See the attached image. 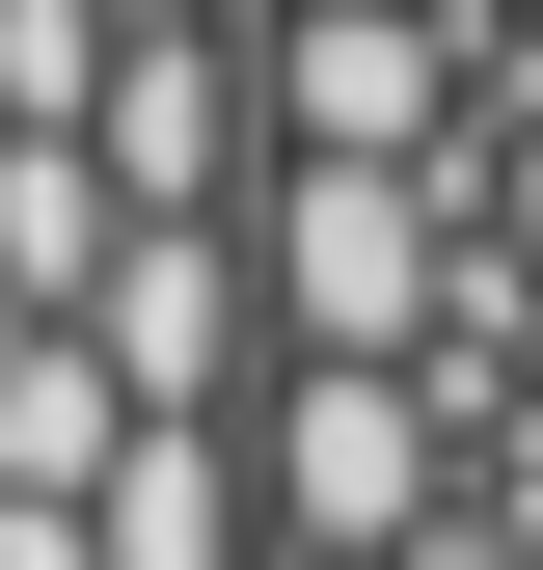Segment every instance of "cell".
I'll list each match as a JSON object with an SVG mask.
<instances>
[{"label": "cell", "mask_w": 543, "mask_h": 570, "mask_svg": "<svg viewBox=\"0 0 543 570\" xmlns=\"http://www.w3.org/2000/svg\"><path fill=\"white\" fill-rule=\"evenodd\" d=\"M82 353H109L136 407H218L245 353H272V299H245V218H136V245H109V299H82Z\"/></svg>", "instance_id": "cell-4"}, {"label": "cell", "mask_w": 543, "mask_h": 570, "mask_svg": "<svg viewBox=\"0 0 543 570\" xmlns=\"http://www.w3.org/2000/svg\"><path fill=\"white\" fill-rule=\"evenodd\" d=\"M435 164H299L272 136L245 164V299H272V353H435Z\"/></svg>", "instance_id": "cell-2"}, {"label": "cell", "mask_w": 543, "mask_h": 570, "mask_svg": "<svg viewBox=\"0 0 543 570\" xmlns=\"http://www.w3.org/2000/svg\"><path fill=\"white\" fill-rule=\"evenodd\" d=\"M109 28H272V0H109Z\"/></svg>", "instance_id": "cell-9"}, {"label": "cell", "mask_w": 543, "mask_h": 570, "mask_svg": "<svg viewBox=\"0 0 543 570\" xmlns=\"http://www.w3.org/2000/svg\"><path fill=\"white\" fill-rule=\"evenodd\" d=\"M109 462H136V381L82 326H0V517H82Z\"/></svg>", "instance_id": "cell-7"}, {"label": "cell", "mask_w": 543, "mask_h": 570, "mask_svg": "<svg viewBox=\"0 0 543 570\" xmlns=\"http://www.w3.org/2000/svg\"><path fill=\"white\" fill-rule=\"evenodd\" d=\"M82 570H272V517H245V407H136V462L82 489Z\"/></svg>", "instance_id": "cell-6"}, {"label": "cell", "mask_w": 543, "mask_h": 570, "mask_svg": "<svg viewBox=\"0 0 543 570\" xmlns=\"http://www.w3.org/2000/svg\"><path fill=\"white\" fill-rule=\"evenodd\" d=\"M245 109L299 136V164H435V136H462V28H435V0H272V28H245Z\"/></svg>", "instance_id": "cell-3"}, {"label": "cell", "mask_w": 543, "mask_h": 570, "mask_svg": "<svg viewBox=\"0 0 543 570\" xmlns=\"http://www.w3.org/2000/svg\"><path fill=\"white\" fill-rule=\"evenodd\" d=\"M245 517H272V570H435V517H462L435 353H272L245 381Z\"/></svg>", "instance_id": "cell-1"}, {"label": "cell", "mask_w": 543, "mask_h": 570, "mask_svg": "<svg viewBox=\"0 0 543 570\" xmlns=\"http://www.w3.org/2000/svg\"><path fill=\"white\" fill-rule=\"evenodd\" d=\"M245 28H136L109 55V109H82V164H109V218H218V164H245Z\"/></svg>", "instance_id": "cell-5"}, {"label": "cell", "mask_w": 543, "mask_h": 570, "mask_svg": "<svg viewBox=\"0 0 543 570\" xmlns=\"http://www.w3.org/2000/svg\"><path fill=\"white\" fill-rule=\"evenodd\" d=\"M109 245H136V218H109L82 136H0V326H82V299H109Z\"/></svg>", "instance_id": "cell-8"}]
</instances>
